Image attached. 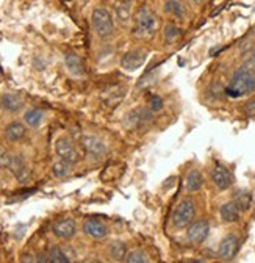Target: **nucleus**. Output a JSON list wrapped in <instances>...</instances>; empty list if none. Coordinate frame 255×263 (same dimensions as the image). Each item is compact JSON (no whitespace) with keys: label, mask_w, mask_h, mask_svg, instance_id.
<instances>
[{"label":"nucleus","mask_w":255,"mask_h":263,"mask_svg":"<svg viewBox=\"0 0 255 263\" xmlns=\"http://www.w3.org/2000/svg\"><path fill=\"white\" fill-rule=\"evenodd\" d=\"M179 36H180V30L174 24H169V25L165 27V40H166V43H172Z\"/></svg>","instance_id":"nucleus-27"},{"label":"nucleus","mask_w":255,"mask_h":263,"mask_svg":"<svg viewBox=\"0 0 255 263\" xmlns=\"http://www.w3.org/2000/svg\"><path fill=\"white\" fill-rule=\"evenodd\" d=\"M233 202L237 204V207L241 210H249L250 209V204H252V196L249 194V191L246 190H238L233 196Z\"/></svg>","instance_id":"nucleus-20"},{"label":"nucleus","mask_w":255,"mask_h":263,"mask_svg":"<svg viewBox=\"0 0 255 263\" xmlns=\"http://www.w3.org/2000/svg\"><path fill=\"white\" fill-rule=\"evenodd\" d=\"M25 125L21 122H11L7 128H5V137L8 141H21L25 137Z\"/></svg>","instance_id":"nucleus-18"},{"label":"nucleus","mask_w":255,"mask_h":263,"mask_svg":"<svg viewBox=\"0 0 255 263\" xmlns=\"http://www.w3.org/2000/svg\"><path fill=\"white\" fill-rule=\"evenodd\" d=\"M80 143H82L83 151L92 158H102L107 154V146L95 137H89V135L82 137Z\"/></svg>","instance_id":"nucleus-9"},{"label":"nucleus","mask_w":255,"mask_h":263,"mask_svg":"<svg viewBox=\"0 0 255 263\" xmlns=\"http://www.w3.org/2000/svg\"><path fill=\"white\" fill-rule=\"evenodd\" d=\"M11 158H13V155L8 151L0 147V168H10Z\"/></svg>","instance_id":"nucleus-28"},{"label":"nucleus","mask_w":255,"mask_h":263,"mask_svg":"<svg viewBox=\"0 0 255 263\" xmlns=\"http://www.w3.org/2000/svg\"><path fill=\"white\" fill-rule=\"evenodd\" d=\"M135 33L141 38H146V36H150L152 33L155 31V16L152 14V11L144 5V7H140L135 13Z\"/></svg>","instance_id":"nucleus-3"},{"label":"nucleus","mask_w":255,"mask_h":263,"mask_svg":"<svg viewBox=\"0 0 255 263\" xmlns=\"http://www.w3.org/2000/svg\"><path fill=\"white\" fill-rule=\"evenodd\" d=\"M238 248H240V240L238 237L235 235H227L226 238H222V241L219 243V248H218V255L221 260H232L237 252H238Z\"/></svg>","instance_id":"nucleus-10"},{"label":"nucleus","mask_w":255,"mask_h":263,"mask_svg":"<svg viewBox=\"0 0 255 263\" xmlns=\"http://www.w3.org/2000/svg\"><path fill=\"white\" fill-rule=\"evenodd\" d=\"M196 2H201V0H196Z\"/></svg>","instance_id":"nucleus-32"},{"label":"nucleus","mask_w":255,"mask_h":263,"mask_svg":"<svg viewBox=\"0 0 255 263\" xmlns=\"http://www.w3.org/2000/svg\"><path fill=\"white\" fill-rule=\"evenodd\" d=\"M166 11L171 14H175V16H182V7L179 2H175V0H169L166 4Z\"/></svg>","instance_id":"nucleus-29"},{"label":"nucleus","mask_w":255,"mask_h":263,"mask_svg":"<svg viewBox=\"0 0 255 263\" xmlns=\"http://www.w3.org/2000/svg\"><path fill=\"white\" fill-rule=\"evenodd\" d=\"M43 118H44V115L40 108H30L24 115V122L28 127H38L43 122Z\"/></svg>","instance_id":"nucleus-21"},{"label":"nucleus","mask_w":255,"mask_h":263,"mask_svg":"<svg viewBox=\"0 0 255 263\" xmlns=\"http://www.w3.org/2000/svg\"><path fill=\"white\" fill-rule=\"evenodd\" d=\"M83 232H85L88 237L94 238V240H102V238L107 237L108 229H107V226H105L102 221H99V219H86L85 224H83Z\"/></svg>","instance_id":"nucleus-13"},{"label":"nucleus","mask_w":255,"mask_h":263,"mask_svg":"<svg viewBox=\"0 0 255 263\" xmlns=\"http://www.w3.org/2000/svg\"><path fill=\"white\" fill-rule=\"evenodd\" d=\"M47 257H49V263H69V257L58 246H52L50 251L47 252Z\"/></svg>","instance_id":"nucleus-23"},{"label":"nucleus","mask_w":255,"mask_h":263,"mask_svg":"<svg viewBox=\"0 0 255 263\" xmlns=\"http://www.w3.org/2000/svg\"><path fill=\"white\" fill-rule=\"evenodd\" d=\"M219 213H221V218L224 222H235L240 219V209L237 207V204L233 201L221 205Z\"/></svg>","instance_id":"nucleus-17"},{"label":"nucleus","mask_w":255,"mask_h":263,"mask_svg":"<svg viewBox=\"0 0 255 263\" xmlns=\"http://www.w3.org/2000/svg\"><path fill=\"white\" fill-rule=\"evenodd\" d=\"M204 185V177L201 171L198 170H191L188 177H186V190L188 191H199Z\"/></svg>","instance_id":"nucleus-19"},{"label":"nucleus","mask_w":255,"mask_h":263,"mask_svg":"<svg viewBox=\"0 0 255 263\" xmlns=\"http://www.w3.org/2000/svg\"><path fill=\"white\" fill-rule=\"evenodd\" d=\"M210 234V224L205 219L196 221V222H191L188 226V232H186V238L189 243L193 245H201L207 240Z\"/></svg>","instance_id":"nucleus-6"},{"label":"nucleus","mask_w":255,"mask_h":263,"mask_svg":"<svg viewBox=\"0 0 255 263\" xmlns=\"http://www.w3.org/2000/svg\"><path fill=\"white\" fill-rule=\"evenodd\" d=\"M52 173L55 177L58 179H63V177H66L69 173H71V163L65 161V160H58L52 164Z\"/></svg>","instance_id":"nucleus-22"},{"label":"nucleus","mask_w":255,"mask_h":263,"mask_svg":"<svg viewBox=\"0 0 255 263\" xmlns=\"http://www.w3.org/2000/svg\"><path fill=\"white\" fill-rule=\"evenodd\" d=\"M116 16H117L119 22L129 24V21H130V7H129V4H124V2L117 4L116 5Z\"/></svg>","instance_id":"nucleus-26"},{"label":"nucleus","mask_w":255,"mask_h":263,"mask_svg":"<svg viewBox=\"0 0 255 263\" xmlns=\"http://www.w3.org/2000/svg\"><path fill=\"white\" fill-rule=\"evenodd\" d=\"M0 105L5 111H10V113H14V111H19L24 105L22 99L17 96V94H11V92H7L2 96V101H0Z\"/></svg>","instance_id":"nucleus-15"},{"label":"nucleus","mask_w":255,"mask_h":263,"mask_svg":"<svg viewBox=\"0 0 255 263\" xmlns=\"http://www.w3.org/2000/svg\"><path fill=\"white\" fill-rule=\"evenodd\" d=\"M52 232H53L55 237H58L61 240H71L77 232V224L71 218L58 219L52 226Z\"/></svg>","instance_id":"nucleus-8"},{"label":"nucleus","mask_w":255,"mask_h":263,"mask_svg":"<svg viewBox=\"0 0 255 263\" xmlns=\"http://www.w3.org/2000/svg\"><path fill=\"white\" fill-rule=\"evenodd\" d=\"M211 179H213V183L216 185V188L221 191L230 188L232 180H233L230 171L226 166H222V164H214V168L211 171Z\"/></svg>","instance_id":"nucleus-11"},{"label":"nucleus","mask_w":255,"mask_h":263,"mask_svg":"<svg viewBox=\"0 0 255 263\" xmlns=\"http://www.w3.org/2000/svg\"><path fill=\"white\" fill-rule=\"evenodd\" d=\"M10 171L16 177L17 182H27L30 177V171L25 160L21 155H13L11 163H10Z\"/></svg>","instance_id":"nucleus-14"},{"label":"nucleus","mask_w":255,"mask_h":263,"mask_svg":"<svg viewBox=\"0 0 255 263\" xmlns=\"http://www.w3.org/2000/svg\"><path fill=\"white\" fill-rule=\"evenodd\" d=\"M244 115L249 118H255V97L244 104Z\"/></svg>","instance_id":"nucleus-31"},{"label":"nucleus","mask_w":255,"mask_h":263,"mask_svg":"<svg viewBox=\"0 0 255 263\" xmlns=\"http://www.w3.org/2000/svg\"><path fill=\"white\" fill-rule=\"evenodd\" d=\"M110 255H111V258L116 260V261L124 260L125 255H127V246H125V243H122V241H114V243H111V246H110Z\"/></svg>","instance_id":"nucleus-24"},{"label":"nucleus","mask_w":255,"mask_h":263,"mask_svg":"<svg viewBox=\"0 0 255 263\" xmlns=\"http://www.w3.org/2000/svg\"><path fill=\"white\" fill-rule=\"evenodd\" d=\"M196 209H194V202L191 199H183L177 204L174 213H172V226L175 229H183L186 226H189L193 222Z\"/></svg>","instance_id":"nucleus-4"},{"label":"nucleus","mask_w":255,"mask_h":263,"mask_svg":"<svg viewBox=\"0 0 255 263\" xmlns=\"http://www.w3.org/2000/svg\"><path fill=\"white\" fill-rule=\"evenodd\" d=\"M124 261H127V263H146V261H149V257H147L146 252H143L140 249H135L132 252H127Z\"/></svg>","instance_id":"nucleus-25"},{"label":"nucleus","mask_w":255,"mask_h":263,"mask_svg":"<svg viewBox=\"0 0 255 263\" xmlns=\"http://www.w3.org/2000/svg\"><path fill=\"white\" fill-rule=\"evenodd\" d=\"M255 91V69H249L246 66L240 68L233 72L230 83L226 86V94L229 97H241Z\"/></svg>","instance_id":"nucleus-1"},{"label":"nucleus","mask_w":255,"mask_h":263,"mask_svg":"<svg viewBox=\"0 0 255 263\" xmlns=\"http://www.w3.org/2000/svg\"><path fill=\"white\" fill-rule=\"evenodd\" d=\"M65 63L66 68L72 76H82L83 74V63L80 60V57L74 52H68L65 57Z\"/></svg>","instance_id":"nucleus-16"},{"label":"nucleus","mask_w":255,"mask_h":263,"mask_svg":"<svg viewBox=\"0 0 255 263\" xmlns=\"http://www.w3.org/2000/svg\"><path fill=\"white\" fill-rule=\"evenodd\" d=\"M0 101H2V97H0Z\"/></svg>","instance_id":"nucleus-33"},{"label":"nucleus","mask_w":255,"mask_h":263,"mask_svg":"<svg viewBox=\"0 0 255 263\" xmlns=\"http://www.w3.org/2000/svg\"><path fill=\"white\" fill-rule=\"evenodd\" d=\"M91 22H92V28L95 31V35L99 38H108L113 35L114 31V24H113V19H111V14L104 10V8H95L92 11V16H91Z\"/></svg>","instance_id":"nucleus-2"},{"label":"nucleus","mask_w":255,"mask_h":263,"mask_svg":"<svg viewBox=\"0 0 255 263\" xmlns=\"http://www.w3.org/2000/svg\"><path fill=\"white\" fill-rule=\"evenodd\" d=\"M152 110L147 107H138L132 111H129L124 118V125L130 130H138L146 127L152 121Z\"/></svg>","instance_id":"nucleus-5"},{"label":"nucleus","mask_w":255,"mask_h":263,"mask_svg":"<svg viewBox=\"0 0 255 263\" xmlns=\"http://www.w3.org/2000/svg\"><path fill=\"white\" fill-rule=\"evenodd\" d=\"M55 152L56 155L61 158V160H65L71 164H75L80 158L75 146L68 140V138H58L56 143H55Z\"/></svg>","instance_id":"nucleus-7"},{"label":"nucleus","mask_w":255,"mask_h":263,"mask_svg":"<svg viewBox=\"0 0 255 263\" xmlns=\"http://www.w3.org/2000/svg\"><path fill=\"white\" fill-rule=\"evenodd\" d=\"M146 61V52L144 50H132L127 52L122 60H121V66L125 71H135L144 64Z\"/></svg>","instance_id":"nucleus-12"},{"label":"nucleus","mask_w":255,"mask_h":263,"mask_svg":"<svg viewBox=\"0 0 255 263\" xmlns=\"http://www.w3.org/2000/svg\"><path fill=\"white\" fill-rule=\"evenodd\" d=\"M163 107V101L158 96H152L150 97V101H149V108L152 111H158V110H162Z\"/></svg>","instance_id":"nucleus-30"}]
</instances>
